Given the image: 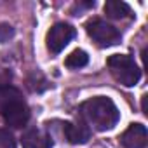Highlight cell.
Returning <instances> with one entry per match:
<instances>
[{
	"label": "cell",
	"instance_id": "obj_10",
	"mask_svg": "<svg viewBox=\"0 0 148 148\" xmlns=\"http://www.w3.org/2000/svg\"><path fill=\"white\" fill-rule=\"evenodd\" d=\"M87 63H89V56H87L84 51H80V49L73 51V52L66 58V61H64V64H66L68 68H71V70H79V68L86 66Z\"/></svg>",
	"mask_w": 148,
	"mask_h": 148
},
{
	"label": "cell",
	"instance_id": "obj_3",
	"mask_svg": "<svg viewBox=\"0 0 148 148\" xmlns=\"http://www.w3.org/2000/svg\"><path fill=\"white\" fill-rule=\"evenodd\" d=\"M108 70L117 82L125 87H132L141 79V70L134 63V59L127 54H113L108 58Z\"/></svg>",
	"mask_w": 148,
	"mask_h": 148
},
{
	"label": "cell",
	"instance_id": "obj_12",
	"mask_svg": "<svg viewBox=\"0 0 148 148\" xmlns=\"http://www.w3.org/2000/svg\"><path fill=\"white\" fill-rule=\"evenodd\" d=\"M12 82V71L5 66H0V91L9 87Z\"/></svg>",
	"mask_w": 148,
	"mask_h": 148
},
{
	"label": "cell",
	"instance_id": "obj_2",
	"mask_svg": "<svg viewBox=\"0 0 148 148\" xmlns=\"http://www.w3.org/2000/svg\"><path fill=\"white\" fill-rule=\"evenodd\" d=\"M0 115L14 129L25 127L30 120V108L21 92L12 86L0 91Z\"/></svg>",
	"mask_w": 148,
	"mask_h": 148
},
{
	"label": "cell",
	"instance_id": "obj_11",
	"mask_svg": "<svg viewBox=\"0 0 148 148\" xmlns=\"http://www.w3.org/2000/svg\"><path fill=\"white\" fill-rule=\"evenodd\" d=\"M0 148H16V139L7 129H0Z\"/></svg>",
	"mask_w": 148,
	"mask_h": 148
},
{
	"label": "cell",
	"instance_id": "obj_14",
	"mask_svg": "<svg viewBox=\"0 0 148 148\" xmlns=\"http://www.w3.org/2000/svg\"><path fill=\"white\" fill-rule=\"evenodd\" d=\"M143 113L146 115V96H143Z\"/></svg>",
	"mask_w": 148,
	"mask_h": 148
},
{
	"label": "cell",
	"instance_id": "obj_9",
	"mask_svg": "<svg viewBox=\"0 0 148 148\" xmlns=\"http://www.w3.org/2000/svg\"><path fill=\"white\" fill-rule=\"evenodd\" d=\"M105 12L112 19H122L131 14V9L125 2H119V0H108L105 4Z\"/></svg>",
	"mask_w": 148,
	"mask_h": 148
},
{
	"label": "cell",
	"instance_id": "obj_13",
	"mask_svg": "<svg viewBox=\"0 0 148 148\" xmlns=\"http://www.w3.org/2000/svg\"><path fill=\"white\" fill-rule=\"evenodd\" d=\"M12 37H14V28L9 23H0V44L7 42Z\"/></svg>",
	"mask_w": 148,
	"mask_h": 148
},
{
	"label": "cell",
	"instance_id": "obj_5",
	"mask_svg": "<svg viewBox=\"0 0 148 148\" xmlns=\"http://www.w3.org/2000/svg\"><path fill=\"white\" fill-rule=\"evenodd\" d=\"M75 37V28L66 23H56L47 33V49L52 54H59Z\"/></svg>",
	"mask_w": 148,
	"mask_h": 148
},
{
	"label": "cell",
	"instance_id": "obj_6",
	"mask_svg": "<svg viewBox=\"0 0 148 148\" xmlns=\"http://www.w3.org/2000/svg\"><path fill=\"white\" fill-rule=\"evenodd\" d=\"M120 141L124 148H146V143H148L146 127L143 124H131L124 131Z\"/></svg>",
	"mask_w": 148,
	"mask_h": 148
},
{
	"label": "cell",
	"instance_id": "obj_7",
	"mask_svg": "<svg viewBox=\"0 0 148 148\" xmlns=\"http://www.w3.org/2000/svg\"><path fill=\"white\" fill-rule=\"evenodd\" d=\"M64 136L71 145H84L91 138V127L84 122H66L64 124Z\"/></svg>",
	"mask_w": 148,
	"mask_h": 148
},
{
	"label": "cell",
	"instance_id": "obj_1",
	"mask_svg": "<svg viewBox=\"0 0 148 148\" xmlns=\"http://www.w3.org/2000/svg\"><path fill=\"white\" fill-rule=\"evenodd\" d=\"M80 117L89 127H94L96 131H110L117 125L120 113L110 98L96 96L82 103Z\"/></svg>",
	"mask_w": 148,
	"mask_h": 148
},
{
	"label": "cell",
	"instance_id": "obj_4",
	"mask_svg": "<svg viewBox=\"0 0 148 148\" xmlns=\"http://www.w3.org/2000/svg\"><path fill=\"white\" fill-rule=\"evenodd\" d=\"M86 30H87V35L99 47H112V45H117L120 42V32L103 19L89 21L86 25Z\"/></svg>",
	"mask_w": 148,
	"mask_h": 148
},
{
	"label": "cell",
	"instance_id": "obj_8",
	"mask_svg": "<svg viewBox=\"0 0 148 148\" xmlns=\"http://www.w3.org/2000/svg\"><path fill=\"white\" fill-rule=\"evenodd\" d=\"M21 146L23 148H52V139L38 129H30L23 134Z\"/></svg>",
	"mask_w": 148,
	"mask_h": 148
}]
</instances>
